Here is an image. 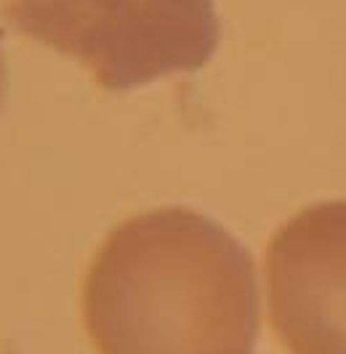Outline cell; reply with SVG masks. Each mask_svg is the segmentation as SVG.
<instances>
[{
	"label": "cell",
	"mask_w": 346,
	"mask_h": 354,
	"mask_svg": "<svg viewBox=\"0 0 346 354\" xmlns=\"http://www.w3.org/2000/svg\"><path fill=\"white\" fill-rule=\"evenodd\" d=\"M83 315L99 354H253L256 269L206 216L144 213L107 237L86 277Z\"/></svg>",
	"instance_id": "cell-1"
},
{
	"label": "cell",
	"mask_w": 346,
	"mask_h": 354,
	"mask_svg": "<svg viewBox=\"0 0 346 354\" xmlns=\"http://www.w3.org/2000/svg\"><path fill=\"white\" fill-rule=\"evenodd\" d=\"M6 19L109 91L197 70L219 43L213 0H6Z\"/></svg>",
	"instance_id": "cell-2"
},
{
	"label": "cell",
	"mask_w": 346,
	"mask_h": 354,
	"mask_svg": "<svg viewBox=\"0 0 346 354\" xmlns=\"http://www.w3.org/2000/svg\"><path fill=\"white\" fill-rule=\"evenodd\" d=\"M269 317L293 354H346V203L298 213L266 250Z\"/></svg>",
	"instance_id": "cell-3"
},
{
	"label": "cell",
	"mask_w": 346,
	"mask_h": 354,
	"mask_svg": "<svg viewBox=\"0 0 346 354\" xmlns=\"http://www.w3.org/2000/svg\"><path fill=\"white\" fill-rule=\"evenodd\" d=\"M6 59H3V48H0V106H3V96H6Z\"/></svg>",
	"instance_id": "cell-4"
}]
</instances>
